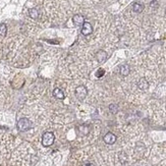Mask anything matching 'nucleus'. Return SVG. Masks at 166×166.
<instances>
[{
    "label": "nucleus",
    "instance_id": "nucleus-5",
    "mask_svg": "<svg viewBox=\"0 0 166 166\" xmlns=\"http://www.w3.org/2000/svg\"><path fill=\"white\" fill-rule=\"evenodd\" d=\"M103 141L107 145H112L116 142V136L113 133H107L103 137Z\"/></svg>",
    "mask_w": 166,
    "mask_h": 166
},
{
    "label": "nucleus",
    "instance_id": "nucleus-16",
    "mask_svg": "<svg viewBox=\"0 0 166 166\" xmlns=\"http://www.w3.org/2000/svg\"><path fill=\"white\" fill-rule=\"evenodd\" d=\"M104 73H105V70H104L103 68H99L97 70V73H96V76L99 79V78H102L104 76Z\"/></svg>",
    "mask_w": 166,
    "mask_h": 166
},
{
    "label": "nucleus",
    "instance_id": "nucleus-3",
    "mask_svg": "<svg viewBox=\"0 0 166 166\" xmlns=\"http://www.w3.org/2000/svg\"><path fill=\"white\" fill-rule=\"evenodd\" d=\"M76 98L79 99V100H84L86 97H87V94H88V90H87V88L85 86H80L78 87V88L76 89Z\"/></svg>",
    "mask_w": 166,
    "mask_h": 166
},
{
    "label": "nucleus",
    "instance_id": "nucleus-19",
    "mask_svg": "<svg viewBox=\"0 0 166 166\" xmlns=\"http://www.w3.org/2000/svg\"><path fill=\"white\" fill-rule=\"evenodd\" d=\"M165 12H166V11H165Z\"/></svg>",
    "mask_w": 166,
    "mask_h": 166
},
{
    "label": "nucleus",
    "instance_id": "nucleus-9",
    "mask_svg": "<svg viewBox=\"0 0 166 166\" xmlns=\"http://www.w3.org/2000/svg\"><path fill=\"white\" fill-rule=\"evenodd\" d=\"M138 87L141 89V90H148V88H149V83L147 82V80H145V79H141L140 81L138 82Z\"/></svg>",
    "mask_w": 166,
    "mask_h": 166
},
{
    "label": "nucleus",
    "instance_id": "nucleus-6",
    "mask_svg": "<svg viewBox=\"0 0 166 166\" xmlns=\"http://www.w3.org/2000/svg\"><path fill=\"white\" fill-rule=\"evenodd\" d=\"M78 132L81 136H88L91 132V127L88 124H81L78 127Z\"/></svg>",
    "mask_w": 166,
    "mask_h": 166
},
{
    "label": "nucleus",
    "instance_id": "nucleus-12",
    "mask_svg": "<svg viewBox=\"0 0 166 166\" xmlns=\"http://www.w3.org/2000/svg\"><path fill=\"white\" fill-rule=\"evenodd\" d=\"M133 10L135 11L136 13H141V12L144 10V6L141 3L136 2V3L133 4Z\"/></svg>",
    "mask_w": 166,
    "mask_h": 166
},
{
    "label": "nucleus",
    "instance_id": "nucleus-7",
    "mask_svg": "<svg viewBox=\"0 0 166 166\" xmlns=\"http://www.w3.org/2000/svg\"><path fill=\"white\" fill-rule=\"evenodd\" d=\"M96 59H97L98 62H100V63L105 62L106 59H107V53L104 50H99L97 53H96Z\"/></svg>",
    "mask_w": 166,
    "mask_h": 166
},
{
    "label": "nucleus",
    "instance_id": "nucleus-2",
    "mask_svg": "<svg viewBox=\"0 0 166 166\" xmlns=\"http://www.w3.org/2000/svg\"><path fill=\"white\" fill-rule=\"evenodd\" d=\"M55 141V136L52 132H46L42 136V145L44 147H50Z\"/></svg>",
    "mask_w": 166,
    "mask_h": 166
},
{
    "label": "nucleus",
    "instance_id": "nucleus-15",
    "mask_svg": "<svg viewBox=\"0 0 166 166\" xmlns=\"http://www.w3.org/2000/svg\"><path fill=\"white\" fill-rule=\"evenodd\" d=\"M109 110L111 111V113H116L118 111V105L117 104H114V103H112V104H110L109 105Z\"/></svg>",
    "mask_w": 166,
    "mask_h": 166
},
{
    "label": "nucleus",
    "instance_id": "nucleus-17",
    "mask_svg": "<svg viewBox=\"0 0 166 166\" xmlns=\"http://www.w3.org/2000/svg\"><path fill=\"white\" fill-rule=\"evenodd\" d=\"M82 166H95V165H94L93 163H90V162H88V163H84V164L82 165Z\"/></svg>",
    "mask_w": 166,
    "mask_h": 166
},
{
    "label": "nucleus",
    "instance_id": "nucleus-8",
    "mask_svg": "<svg viewBox=\"0 0 166 166\" xmlns=\"http://www.w3.org/2000/svg\"><path fill=\"white\" fill-rule=\"evenodd\" d=\"M73 21L76 26H83V24L85 23V17L80 13L76 14V16H73Z\"/></svg>",
    "mask_w": 166,
    "mask_h": 166
},
{
    "label": "nucleus",
    "instance_id": "nucleus-10",
    "mask_svg": "<svg viewBox=\"0 0 166 166\" xmlns=\"http://www.w3.org/2000/svg\"><path fill=\"white\" fill-rule=\"evenodd\" d=\"M130 68L127 64H123V65H121L120 68H119L120 75L123 76H126L130 75Z\"/></svg>",
    "mask_w": 166,
    "mask_h": 166
},
{
    "label": "nucleus",
    "instance_id": "nucleus-1",
    "mask_svg": "<svg viewBox=\"0 0 166 166\" xmlns=\"http://www.w3.org/2000/svg\"><path fill=\"white\" fill-rule=\"evenodd\" d=\"M16 126H17V130H19V132L24 133L31 130L32 126H33V122H32V120L29 119L28 117H21V118H19V121H17Z\"/></svg>",
    "mask_w": 166,
    "mask_h": 166
},
{
    "label": "nucleus",
    "instance_id": "nucleus-11",
    "mask_svg": "<svg viewBox=\"0 0 166 166\" xmlns=\"http://www.w3.org/2000/svg\"><path fill=\"white\" fill-rule=\"evenodd\" d=\"M53 95H54V97L57 98V99H63V98H64V93H63V91L61 90V89H59V88L54 89Z\"/></svg>",
    "mask_w": 166,
    "mask_h": 166
},
{
    "label": "nucleus",
    "instance_id": "nucleus-18",
    "mask_svg": "<svg viewBox=\"0 0 166 166\" xmlns=\"http://www.w3.org/2000/svg\"><path fill=\"white\" fill-rule=\"evenodd\" d=\"M151 6H152V7L157 6V1H152V2H151Z\"/></svg>",
    "mask_w": 166,
    "mask_h": 166
},
{
    "label": "nucleus",
    "instance_id": "nucleus-13",
    "mask_svg": "<svg viewBox=\"0 0 166 166\" xmlns=\"http://www.w3.org/2000/svg\"><path fill=\"white\" fill-rule=\"evenodd\" d=\"M29 16H31L32 19H37L39 17V16H40V12H39V10L37 8H32L29 10Z\"/></svg>",
    "mask_w": 166,
    "mask_h": 166
},
{
    "label": "nucleus",
    "instance_id": "nucleus-14",
    "mask_svg": "<svg viewBox=\"0 0 166 166\" xmlns=\"http://www.w3.org/2000/svg\"><path fill=\"white\" fill-rule=\"evenodd\" d=\"M7 33V27L5 24H0V36L4 37Z\"/></svg>",
    "mask_w": 166,
    "mask_h": 166
},
{
    "label": "nucleus",
    "instance_id": "nucleus-4",
    "mask_svg": "<svg viewBox=\"0 0 166 166\" xmlns=\"http://www.w3.org/2000/svg\"><path fill=\"white\" fill-rule=\"evenodd\" d=\"M92 33H93V27H92V24L90 23H88V21H85L83 24V26H82V34L84 36H89Z\"/></svg>",
    "mask_w": 166,
    "mask_h": 166
}]
</instances>
